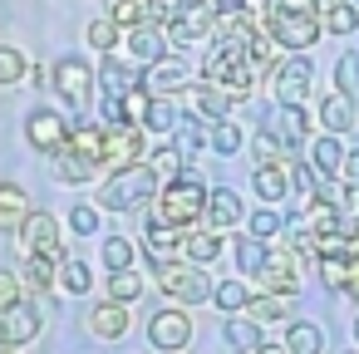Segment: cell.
<instances>
[{
	"label": "cell",
	"mask_w": 359,
	"mask_h": 354,
	"mask_svg": "<svg viewBox=\"0 0 359 354\" xmlns=\"http://www.w3.org/2000/svg\"><path fill=\"white\" fill-rule=\"evenodd\" d=\"M40 310L35 305H25V300H15V305H6L0 310V349H20V344H30L35 334H40Z\"/></svg>",
	"instance_id": "ba28073f"
},
{
	"label": "cell",
	"mask_w": 359,
	"mask_h": 354,
	"mask_svg": "<svg viewBox=\"0 0 359 354\" xmlns=\"http://www.w3.org/2000/svg\"><path fill=\"white\" fill-rule=\"evenodd\" d=\"M320 25H325L330 35H354V30H359V6H349V0H334V6L320 15Z\"/></svg>",
	"instance_id": "4316f807"
},
{
	"label": "cell",
	"mask_w": 359,
	"mask_h": 354,
	"mask_svg": "<svg viewBox=\"0 0 359 354\" xmlns=\"http://www.w3.org/2000/svg\"><path fill=\"white\" fill-rule=\"evenodd\" d=\"M266 251H271V241H261V236L236 241V275H256L266 266Z\"/></svg>",
	"instance_id": "f1b7e54d"
},
{
	"label": "cell",
	"mask_w": 359,
	"mask_h": 354,
	"mask_svg": "<svg viewBox=\"0 0 359 354\" xmlns=\"http://www.w3.org/2000/svg\"><path fill=\"white\" fill-rule=\"evenodd\" d=\"M280 6H295V11H310L315 15V11H330L334 0H280Z\"/></svg>",
	"instance_id": "f907efd6"
},
{
	"label": "cell",
	"mask_w": 359,
	"mask_h": 354,
	"mask_svg": "<svg viewBox=\"0 0 359 354\" xmlns=\"http://www.w3.org/2000/svg\"><path fill=\"white\" fill-rule=\"evenodd\" d=\"M25 217H30V197H25V187L0 182V226H6V231H20Z\"/></svg>",
	"instance_id": "ffe728a7"
},
{
	"label": "cell",
	"mask_w": 359,
	"mask_h": 354,
	"mask_svg": "<svg viewBox=\"0 0 359 354\" xmlns=\"http://www.w3.org/2000/svg\"><path fill=\"white\" fill-rule=\"evenodd\" d=\"M266 133H271L285 153H290V148H300V143L310 138V114H305V104H276V114H271Z\"/></svg>",
	"instance_id": "30bf717a"
},
{
	"label": "cell",
	"mask_w": 359,
	"mask_h": 354,
	"mask_svg": "<svg viewBox=\"0 0 359 354\" xmlns=\"http://www.w3.org/2000/svg\"><path fill=\"white\" fill-rule=\"evenodd\" d=\"M256 280L266 285V290H276V295H295L300 285H305V271H300V256L280 241H271V251H266V266L256 271Z\"/></svg>",
	"instance_id": "5b68a950"
},
{
	"label": "cell",
	"mask_w": 359,
	"mask_h": 354,
	"mask_svg": "<svg viewBox=\"0 0 359 354\" xmlns=\"http://www.w3.org/2000/svg\"><path fill=\"white\" fill-rule=\"evenodd\" d=\"M177 118H182V114H177V109H172L168 99H153V94H148V109H143V128H153V133H172V128H177Z\"/></svg>",
	"instance_id": "f546056e"
},
{
	"label": "cell",
	"mask_w": 359,
	"mask_h": 354,
	"mask_svg": "<svg viewBox=\"0 0 359 354\" xmlns=\"http://www.w3.org/2000/svg\"><path fill=\"white\" fill-rule=\"evenodd\" d=\"M344 354H359V349H344Z\"/></svg>",
	"instance_id": "6f0895ef"
},
{
	"label": "cell",
	"mask_w": 359,
	"mask_h": 354,
	"mask_svg": "<svg viewBox=\"0 0 359 354\" xmlns=\"http://www.w3.org/2000/svg\"><path fill=\"white\" fill-rule=\"evenodd\" d=\"M158 285H163V295H172L177 305H202V300H212V275H207V266H182V261H163L158 266Z\"/></svg>",
	"instance_id": "277c9868"
},
{
	"label": "cell",
	"mask_w": 359,
	"mask_h": 354,
	"mask_svg": "<svg viewBox=\"0 0 359 354\" xmlns=\"http://www.w3.org/2000/svg\"><path fill=\"white\" fill-rule=\"evenodd\" d=\"M354 236H359V226H354Z\"/></svg>",
	"instance_id": "91938a15"
},
{
	"label": "cell",
	"mask_w": 359,
	"mask_h": 354,
	"mask_svg": "<svg viewBox=\"0 0 359 354\" xmlns=\"http://www.w3.org/2000/svg\"><path fill=\"white\" fill-rule=\"evenodd\" d=\"M256 153H261V163H280V158H285V148H280L271 133H261V138H256Z\"/></svg>",
	"instance_id": "c3c4849f"
},
{
	"label": "cell",
	"mask_w": 359,
	"mask_h": 354,
	"mask_svg": "<svg viewBox=\"0 0 359 354\" xmlns=\"http://www.w3.org/2000/svg\"><path fill=\"white\" fill-rule=\"evenodd\" d=\"M285 310H290V295H276V290H266V295H251V305H246V315L261 325V320H285Z\"/></svg>",
	"instance_id": "836d02e7"
},
{
	"label": "cell",
	"mask_w": 359,
	"mask_h": 354,
	"mask_svg": "<svg viewBox=\"0 0 359 354\" xmlns=\"http://www.w3.org/2000/svg\"><path fill=\"white\" fill-rule=\"evenodd\" d=\"M320 15H310V11H295V6H280V0H266V35L280 45V50H310L315 40H320Z\"/></svg>",
	"instance_id": "3957f363"
},
{
	"label": "cell",
	"mask_w": 359,
	"mask_h": 354,
	"mask_svg": "<svg viewBox=\"0 0 359 354\" xmlns=\"http://www.w3.org/2000/svg\"><path fill=\"white\" fill-rule=\"evenodd\" d=\"M89 329H94L99 339H123V334H128V305H118V300H104V305H94V315H89Z\"/></svg>",
	"instance_id": "d6986e66"
},
{
	"label": "cell",
	"mask_w": 359,
	"mask_h": 354,
	"mask_svg": "<svg viewBox=\"0 0 359 354\" xmlns=\"http://www.w3.org/2000/svg\"><path fill=\"white\" fill-rule=\"evenodd\" d=\"M251 236H261V241H271V236H280V212L276 207H261V212H251Z\"/></svg>",
	"instance_id": "7bdbcfd3"
},
{
	"label": "cell",
	"mask_w": 359,
	"mask_h": 354,
	"mask_svg": "<svg viewBox=\"0 0 359 354\" xmlns=\"http://www.w3.org/2000/svg\"><path fill=\"white\" fill-rule=\"evenodd\" d=\"M285 349H290V354H325V329H320L315 320H290Z\"/></svg>",
	"instance_id": "cb8c5ba5"
},
{
	"label": "cell",
	"mask_w": 359,
	"mask_h": 354,
	"mask_svg": "<svg viewBox=\"0 0 359 354\" xmlns=\"http://www.w3.org/2000/svg\"><path fill=\"white\" fill-rule=\"evenodd\" d=\"M202 212H207V192H202V182L182 168V172L163 187L153 222H163V226H192V222H202Z\"/></svg>",
	"instance_id": "7a4b0ae2"
},
{
	"label": "cell",
	"mask_w": 359,
	"mask_h": 354,
	"mask_svg": "<svg viewBox=\"0 0 359 354\" xmlns=\"http://www.w3.org/2000/svg\"><path fill=\"white\" fill-rule=\"evenodd\" d=\"M251 354H290V349H285V344H256Z\"/></svg>",
	"instance_id": "816d5d0a"
},
{
	"label": "cell",
	"mask_w": 359,
	"mask_h": 354,
	"mask_svg": "<svg viewBox=\"0 0 359 354\" xmlns=\"http://www.w3.org/2000/svg\"><path fill=\"white\" fill-rule=\"evenodd\" d=\"M207 143H212V148H217L222 158H231V153H241V128H236L231 118H217V123H212V138H207Z\"/></svg>",
	"instance_id": "ab89813d"
},
{
	"label": "cell",
	"mask_w": 359,
	"mask_h": 354,
	"mask_svg": "<svg viewBox=\"0 0 359 354\" xmlns=\"http://www.w3.org/2000/svg\"><path fill=\"white\" fill-rule=\"evenodd\" d=\"M60 285H65L69 295H84V290L94 285V271H89V261H60Z\"/></svg>",
	"instance_id": "f35d334b"
},
{
	"label": "cell",
	"mask_w": 359,
	"mask_h": 354,
	"mask_svg": "<svg viewBox=\"0 0 359 354\" xmlns=\"http://www.w3.org/2000/svg\"><path fill=\"white\" fill-rule=\"evenodd\" d=\"M0 354H15V349H0Z\"/></svg>",
	"instance_id": "9f6ffc18"
},
{
	"label": "cell",
	"mask_w": 359,
	"mask_h": 354,
	"mask_svg": "<svg viewBox=\"0 0 359 354\" xmlns=\"http://www.w3.org/2000/svg\"><path fill=\"white\" fill-rule=\"evenodd\" d=\"M153 192H158V172L148 163H128L99 187V212H133V207L153 202Z\"/></svg>",
	"instance_id": "6da1fadb"
},
{
	"label": "cell",
	"mask_w": 359,
	"mask_h": 354,
	"mask_svg": "<svg viewBox=\"0 0 359 354\" xmlns=\"http://www.w3.org/2000/svg\"><path fill=\"white\" fill-rule=\"evenodd\" d=\"M94 172H99V163H89V158H84V153H74L69 143L55 153V177H60V182H69V187H74V182H89Z\"/></svg>",
	"instance_id": "7402d4cb"
},
{
	"label": "cell",
	"mask_w": 359,
	"mask_h": 354,
	"mask_svg": "<svg viewBox=\"0 0 359 354\" xmlns=\"http://www.w3.org/2000/svg\"><path fill=\"white\" fill-rule=\"evenodd\" d=\"M20 241H25L30 256H50V251H60V222L50 212H30L25 226H20Z\"/></svg>",
	"instance_id": "2e32d148"
},
{
	"label": "cell",
	"mask_w": 359,
	"mask_h": 354,
	"mask_svg": "<svg viewBox=\"0 0 359 354\" xmlns=\"http://www.w3.org/2000/svg\"><path fill=\"white\" fill-rule=\"evenodd\" d=\"M207 222H212V231H226V226H241V197L236 192H212L207 197Z\"/></svg>",
	"instance_id": "603a6c76"
},
{
	"label": "cell",
	"mask_w": 359,
	"mask_h": 354,
	"mask_svg": "<svg viewBox=\"0 0 359 354\" xmlns=\"http://www.w3.org/2000/svg\"><path fill=\"white\" fill-rule=\"evenodd\" d=\"M69 148L104 168V128H74V133H69Z\"/></svg>",
	"instance_id": "74e56055"
},
{
	"label": "cell",
	"mask_w": 359,
	"mask_h": 354,
	"mask_svg": "<svg viewBox=\"0 0 359 354\" xmlns=\"http://www.w3.org/2000/svg\"><path fill=\"white\" fill-rule=\"evenodd\" d=\"M339 177H344L349 187H359V153H344V163H339Z\"/></svg>",
	"instance_id": "681fc988"
},
{
	"label": "cell",
	"mask_w": 359,
	"mask_h": 354,
	"mask_svg": "<svg viewBox=\"0 0 359 354\" xmlns=\"http://www.w3.org/2000/svg\"><path fill=\"white\" fill-rule=\"evenodd\" d=\"M55 84H60V94H65L74 109H84V99H89V89H94V69H89L84 60H60V64H55Z\"/></svg>",
	"instance_id": "5bb4252c"
},
{
	"label": "cell",
	"mask_w": 359,
	"mask_h": 354,
	"mask_svg": "<svg viewBox=\"0 0 359 354\" xmlns=\"http://www.w3.org/2000/svg\"><path fill=\"white\" fill-rule=\"evenodd\" d=\"M30 74V60L15 50V45H0V89H11V84H20Z\"/></svg>",
	"instance_id": "e575fe53"
},
{
	"label": "cell",
	"mask_w": 359,
	"mask_h": 354,
	"mask_svg": "<svg viewBox=\"0 0 359 354\" xmlns=\"http://www.w3.org/2000/svg\"><path fill=\"white\" fill-rule=\"evenodd\" d=\"M182 251H187V261H192V266H212V261L222 256V236H217V231H192Z\"/></svg>",
	"instance_id": "83f0119b"
},
{
	"label": "cell",
	"mask_w": 359,
	"mask_h": 354,
	"mask_svg": "<svg viewBox=\"0 0 359 354\" xmlns=\"http://www.w3.org/2000/svg\"><path fill=\"white\" fill-rule=\"evenodd\" d=\"M310 84H315V69L305 55H290L280 64H271V89H276V104H305L310 99Z\"/></svg>",
	"instance_id": "8992f818"
},
{
	"label": "cell",
	"mask_w": 359,
	"mask_h": 354,
	"mask_svg": "<svg viewBox=\"0 0 359 354\" xmlns=\"http://www.w3.org/2000/svg\"><path fill=\"white\" fill-rule=\"evenodd\" d=\"M349 295L359 300V266H354V275H349Z\"/></svg>",
	"instance_id": "f5cc1de1"
},
{
	"label": "cell",
	"mask_w": 359,
	"mask_h": 354,
	"mask_svg": "<svg viewBox=\"0 0 359 354\" xmlns=\"http://www.w3.org/2000/svg\"><path fill=\"white\" fill-rule=\"evenodd\" d=\"M349 6H359V0H349Z\"/></svg>",
	"instance_id": "680465c9"
},
{
	"label": "cell",
	"mask_w": 359,
	"mask_h": 354,
	"mask_svg": "<svg viewBox=\"0 0 359 354\" xmlns=\"http://www.w3.org/2000/svg\"><path fill=\"white\" fill-rule=\"evenodd\" d=\"M94 79H99V84H104V94H114V99H123V94H133V89L143 84V79H138L128 64H118V60H104V69H99Z\"/></svg>",
	"instance_id": "d4e9b609"
},
{
	"label": "cell",
	"mask_w": 359,
	"mask_h": 354,
	"mask_svg": "<svg viewBox=\"0 0 359 354\" xmlns=\"http://www.w3.org/2000/svg\"><path fill=\"white\" fill-rule=\"evenodd\" d=\"M69 226H74L79 236H94V231H99V207H89V202H79V207L69 212Z\"/></svg>",
	"instance_id": "bcb514c9"
},
{
	"label": "cell",
	"mask_w": 359,
	"mask_h": 354,
	"mask_svg": "<svg viewBox=\"0 0 359 354\" xmlns=\"http://www.w3.org/2000/svg\"><path fill=\"white\" fill-rule=\"evenodd\" d=\"M226 344L231 349H256V320H226Z\"/></svg>",
	"instance_id": "ee69618b"
},
{
	"label": "cell",
	"mask_w": 359,
	"mask_h": 354,
	"mask_svg": "<svg viewBox=\"0 0 359 354\" xmlns=\"http://www.w3.org/2000/svg\"><path fill=\"white\" fill-rule=\"evenodd\" d=\"M334 84H339V94L359 109V55H339V64H334Z\"/></svg>",
	"instance_id": "d590c367"
},
{
	"label": "cell",
	"mask_w": 359,
	"mask_h": 354,
	"mask_svg": "<svg viewBox=\"0 0 359 354\" xmlns=\"http://www.w3.org/2000/svg\"><path fill=\"white\" fill-rule=\"evenodd\" d=\"M20 300V275L15 271H0V310Z\"/></svg>",
	"instance_id": "7dc6e473"
},
{
	"label": "cell",
	"mask_w": 359,
	"mask_h": 354,
	"mask_svg": "<svg viewBox=\"0 0 359 354\" xmlns=\"http://www.w3.org/2000/svg\"><path fill=\"white\" fill-rule=\"evenodd\" d=\"M143 158V133L138 128H104V168H128Z\"/></svg>",
	"instance_id": "9a60e30c"
},
{
	"label": "cell",
	"mask_w": 359,
	"mask_h": 354,
	"mask_svg": "<svg viewBox=\"0 0 359 354\" xmlns=\"http://www.w3.org/2000/svg\"><path fill=\"white\" fill-rule=\"evenodd\" d=\"M69 133H74V128H69L55 109H35V114H30V123H25V138H30L40 153H60V148L69 143Z\"/></svg>",
	"instance_id": "7c38bea8"
},
{
	"label": "cell",
	"mask_w": 359,
	"mask_h": 354,
	"mask_svg": "<svg viewBox=\"0 0 359 354\" xmlns=\"http://www.w3.org/2000/svg\"><path fill=\"white\" fill-rule=\"evenodd\" d=\"M320 123H325V133H334V138L349 133V128H354V104H349L339 89L325 94V99H320Z\"/></svg>",
	"instance_id": "44dd1931"
},
{
	"label": "cell",
	"mask_w": 359,
	"mask_h": 354,
	"mask_svg": "<svg viewBox=\"0 0 359 354\" xmlns=\"http://www.w3.org/2000/svg\"><path fill=\"white\" fill-rule=\"evenodd\" d=\"M172 6L168 0H109V20L114 25H168Z\"/></svg>",
	"instance_id": "8fae6325"
},
{
	"label": "cell",
	"mask_w": 359,
	"mask_h": 354,
	"mask_svg": "<svg viewBox=\"0 0 359 354\" xmlns=\"http://www.w3.org/2000/svg\"><path fill=\"white\" fill-rule=\"evenodd\" d=\"M339 163H344L339 138H334V133H320V138L310 143V168H315L320 177H330V172H339Z\"/></svg>",
	"instance_id": "484cf974"
},
{
	"label": "cell",
	"mask_w": 359,
	"mask_h": 354,
	"mask_svg": "<svg viewBox=\"0 0 359 354\" xmlns=\"http://www.w3.org/2000/svg\"><path fill=\"white\" fill-rule=\"evenodd\" d=\"M104 266H109V271H133V241L104 236Z\"/></svg>",
	"instance_id": "60d3db41"
},
{
	"label": "cell",
	"mask_w": 359,
	"mask_h": 354,
	"mask_svg": "<svg viewBox=\"0 0 359 354\" xmlns=\"http://www.w3.org/2000/svg\"><path fill=\"white\" fill-rule=\"evenodd\" d=\"M143 84H148V94H153V99H168V94H182V89L192 84V64H187V60H177V55H163L158 64H148V74H143Z\"/></svg>",
	"instance_id": "9c48e42d"
},
{
	"label": "cell",
	"mask_w": 359,
	"mask_h": 354,
	"mask_svg": "<svg viewBox=\"0 0 359 354\" xmlns=\"http://www.w3.org/2000/svg\"><path fill=\"white\" fill-rule=\"evenodd\" d=\"M148 339H153L163 354L187 349V339H192V320H187V310H182V305H163V310L148 320Z\"/></svg>",
	"instance_id": "52a82bcc"
},
{
	"label": "cell",
	"mask_w": 359,
	"mask_h": 354,
	"mask_svg": "<svg viewBox=\"0 0 359 354\" xmlns=\"http://www.w3.org/2000/svg\"><path fill=\"white\" fill-rule=\"evenodd\" d=\"M84 40H89L94 50H104V55H109V50L118 45V25H114L109 15H104V20H89V30H84Z\"/></svg>",
	"instance_id": "b9f144b4"
},
{
	"label": "cell",
	"mask_w": 359,
	"mask_h": 354,
	"mask_svg": "<svg viewBox=\"0 0 359 354\" xmlns=\"http://www.w3.org/2000/svg\"><path fill=\"white\" fill-rule=\"evenodd\" d=\"M212 300H217L222 310H231V315H236V310H246V305H251V290H246V280L236 275V280H217V285H212Z\"/></svg>",
	"instance_id": "d6a6232c"
},
{
	"label": "cell",
	"mask_w": 359,
	"mask_h": 354,
	"mask_svg": "<svg viewBox=\"0 0 359 354\" xmlns=\"http://www.w3.org/2000/svg\"><path fill=\"white\" fill-rule=\"evenodd\" d=\"M182 246H187V236H182V226H163V222H148V256L163 266V261H177L182 256Z\"/></svg>",
	"instance_id": "ac0fdd59"
},
{
	"label": "cell",
	"mask_w": 359,
	"mask_h": 354,
	"mask_svg": "<svg viewBox=\"0 0 359 354\" xmlns=\"http://www.w3.org/2000/svg\"><path fill=\"white\" fill-rule=\"evenodd\" d=\"M231 104H236V99H231V94H222V89H212V84H202V89H197V114H207L212 123H217V118H226V114H231Z\"/></svg>",
	"instance_id": "8d00e7d4"
},
{
	"label": "cell",
	"mask_w": 359,
	"mask_h": 354,
	"mask_svg": "<svg viewBox=\"0 0 359 354\" xmlns=\"http://www.w3.org/2000/svg\"><path fill=\"white\" fill-rule=\"evenodd\" d=\"M148 168H153V172H168V177H177V172H182V153H177L172 143H163V148L153 153V163H148Z\"/></svg>",
	"instance_id": "f6af8a7d"
},
{
	"label": "cell",
	"mask_w": 359,
	"mask_h": 354,
	"mask_svg": "<svg viewBox=\"0 0 359 354\" xmlns=\"http://www.w3.org/2000/svg\"><path fill=\"white\" fill-rule=\"evenodd\" d=\"M138 295H143V275L138 271H109V300L133 305Z\"/></svg>",
	"instance_id": "1f68e13d"
},
{
	"label": "cell",
	"mask_w": 359,
	"mask_h": 354,
	"mask_svg": "<svg viewBox=\"0 0 359 354\" xmlns=\"http://www.w3.org/2000/svg\"><path fill=\"white\" fill-rule=\"evenodd\" d=\"M349 329H354V344H359V320H354V325H349Z\"/></svg>",
	"instance_id": "11a10c76"
},
{
	"label": "cell",
	"mask_w": 359,
	"mask_h": 354,
	"mask_svg": "<svg viewBox=\"0 0 359 354\" xmlns=\"http://www.w3.org/2000/svg\"><path fill=\"white\" fill-rule=\"evenodd\" d=\"M123 45H128V60L133 64H158L163 50H168V30L163 25H128Z\"/></svg>",
	"instance_id": "4fadbf2b"
},
{
	"label": "cell",
	"mask_w": 359,
	"mask_h": 354,
	"mask_svg": "<svg viewBox=\"0 0 359 354\" xmlns=\"http://www.w3.org/2000/svg\"><path fill=\"white\" fill-rule=\"evenodd\" d=\"M25 275H30V285H40V290L60 285V251H50V256H30V261H25Z\"/></svg>",
	"instance_id": "4dcf8cb0"
},
{
	"label": "cell",
	"mask_w": 359,
	"mask_h": 354,
	"mask_svg": "<svg viewBox=\"0 0 359 354\" xmlns=\"http://www.w3.org/2000/svg\"><path fill=\"white\" fill-rule=\"evenodd\" d=\"M168 6H197V0H168Z\"/></svg>",
	"instance_id": "db71d44e"
},
{
	"label": "cell",
	"mask_w": 359,
	"mask_h": 354,
	"mask_svg": "<svg viewBox=\"0 0 359 354\" xmlns=\"http://www.w3.org/2000/svg\"><path fill=\"white\" fill-rule=\"evenodd\" d=\"M251 187H256L261 202H285V197H290V172H285L280 163H256Z\"/></svg>",
	"instance_id": "e0dca14e"
}]
</instances>
